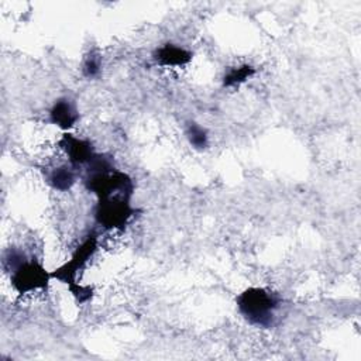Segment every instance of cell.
Masks as SVG:
<instances>
[{"label":"cell","mask_w":361,"mask_h":361,"mask_svg":"<svg viewBox=\"0 0 361 361\" xmlns=\"http://www.w3.org/2000/svg\"><path fill=\"white\" fill-rule=\"evenodd\" d=\"M58 145L68 157L69 164L75 168L86 166L97 152L90 140L78 137L69 131L62 134V137L58 140Z\"/></svg>","instance_id":"cell-6"},{"label":"cell","mask_w":361,"mask_h":361,"mask_svg":"<svg viewBox=\"0 0 361 361\" xmlns=\"http://www.w3.org/2000/svg\"><path fill=\"white\" fill-rule=\"evenodd\" d=\"M193 58L192 51L188 48L173 44V42H165L159 47H157L152 52V59L159 66L166 68H180L188 65Z\"/></svg>","instance_id":"cell-8"},{"label":"cell","mask_w":361,"mask_h":361,"mask_svg":"<svg viewBox=\"0 0 361 361\" xmlns=\"http://www.w3.org/2000/svg\"><path fill=\"white\" fill-rule=\"evenodd\" d=\"M255 68L250 63H243V65H235V66H228L223 75V86L224 87H235L248 79H251L255 75Z\"/></svg>","instance_id":"cell-10"},{"label":"cell","mask_w":361,"mask_h":361,"mask_svg":"<svg viewBox=\"0 0 361 361\" xmlns=\"http://www.w3.org/2000/svg\"><path fill=\"white\" fill-rule=\"evenodd\" d=\"M79 117L80 116L76 103L66 96L56 99L48 111L49 123L63 131H69L71 128H73L79 121Z\"/></svg>","instance_id":"cell-7"},{"label":"cell","mask_w":361,"mask_h":361,"mask_svg":"<svg viewBox=\"0 0 361 361\" xmlns=\"http://www.w3.org/2000/svg\"><path fill=\"white\" fill-rule=\"evenodd\" d=\"M100 71H102V56L94 52H90L89 55H86V58L83 59V63H82L83 76L87 79H93V78L99 76Z\"/></svg>","instance_id":"cell-12"},{"label":"cell","mask_w":361,"mask_h":361,"mask_svg":"<svg viewBox=\"0 0 361 361\" xmlns=\"http://www.w3.org/2000/svg\"><path fill=\"white\" fill-rule=\"evenodd\" d=\"M85 188L93 193L97 199L109 196H126L133 197L134 182L131 176L117 168L104 171H85L83 173Z\"/></svg>","instance_id":"cell-2"},{"label":"cell","mask_w":361,"mask_h":361,"mask_svg":"<svg viewBox=\"0 0 361 361\" xmlns=\"http://www.w3.org/2000/svg\"><path fill=\"white\" fill-rule=\"evenodd\" d=\"M8 272H10L11 288L18 295L45 290L52 279L51 271H48L35 258H27V257Z\"/></svg>","instance_id":"cell-5"},{"label":"cell","mask_w":361,"mask_h":361,"mask_svg":"<svg viewBox=\"0 0 361 361\" xmlns=\"http://www.w3.org/2000/svg\"><path fill=\"white\" fill-rule=\"evenodd\" d=\"M137 213L138 209L133 206L131 197L109 196L97 199L93 209V219L102 230L113 231L126 228Z\"/></svg>","instance_id":"cell-3"},{"label":"cell","mask_w":361,"mask_h":361,"mask_svg":"<svg viewBox=\"0 0 361 361\" xmlns=\"http://www.w3.org/2000/svg\"><path fill=\"white\" fill-rule=\"evenodd\" d=\"M185 135L188 142L190 144V147L196 151H204L209 147V133L207 130L196 123V121H189L185 127Z\"/></svg>","instance_id":"cell-11"},{"label":"cell","mask_w":361,"mask_h":361,"mask_svg":"<svg viewBox=\"0 0 361 361\" xmlns=\"http://www.w3.org/2000/svg\"><path fill=\"white\" fill-rule=\"evenodd\" d=\"M78 179V172L76 168L69 165H58L51 168L47 175H45V180L47 183L58 192H68L73 188V185L76 183Z\"/></svg>","instance_id":"cell-9"},{"label":"cell","mask_w":361,"mask_h":361,"mask_svg":"<svg viewBox=\"0 0 361 361\" xmlns=\"http://www.w3.org/2000/svg\"><path fill=\"white\" fill-rule=\"evenodd\" d=\"M240 314L255 327H271L275 320V312L281 305V298L265 288L250 286L235 299Z\"/></svg>","instance_id":"cell-1"},{"label":"cell","mask_w":361,"mask_h":361,"mask_svg":"<svg viewBox=\"0 0 361 361\" xmlns=\"http://www.w3.org/2000/svg\"><path fill=\"white\" fill-rule=\"evenodd\" d=\"M97 250H99V233L93 228L78 244L71 258L62 265H59L58 268L51 271L52 279H56L58 282L66 286L78 282L79 274L87 267V264L94 257Z\"/></svg>","instance_id":"cell-4"},{"label":"cell","mask_w":361,"mask_h":361,"mask_svg":"<svg viewBox=\"0 0 361 361\" xmlns=\"http://www.w3.org/2000/svg\"><path fill=\"white\" fill-rule=\"evenodd\" d=\"M68 289H69V292L72 293V296L75 298V300H76L78 305H85V303L90 302L92 298H93V295H94L93 286H90V285H83V283H80V282H75V283L69 285Z\"/></svg>","instance_id":"cell-13"}]
</instances>
